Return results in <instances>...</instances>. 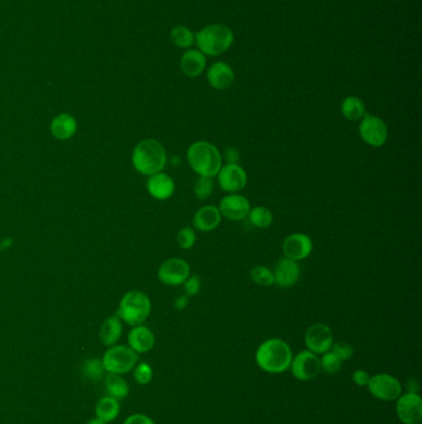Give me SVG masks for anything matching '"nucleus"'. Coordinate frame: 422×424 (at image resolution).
Returning a JSON list of instances; mask_svg holds the SVG:
<instances>
[{
  "mask_svg": "<svg viewBox=\"0 0 422 424\" xmlns=\"http://www.w3.org/2000/svg\"><path fill=\"white\" fill-rule=\"evenodd\" d=\"M170 37L177 47L188 48L194 44V34L186 26H176L171 30Z\"/></svg>",
  "mask_w": 422,
  "mask_h": 424,
  "instance_id": "obj_28",
  "label": "nucleus"
},
{
  "mask_svg": "<svg viewBox=\"0 0 422 424\" xmlns=\"http://www.w3.org/2000/svg\"><path fill=\"white\" fill-rule=\"evenodd\" d=\"M312 248V240L305 233H293L282 243L284 256L296 262L307 258L311 254Z\"/></svg>",
  "mask_w": 422,
  "mask_h": 424,
  "instance_id": "obj_15",
  "label": "nucleus"
},
{
  "mask_svg": "<svg viewBox=\"0 0 422 424\" xmlns=\"http://www.w3.org/2000/svg\"><path fill=\"white\" fill-rule=\"evenodd\" d=\"M185 292L187 297H194V295L199 294L201 290V278L199 276H190V277L185 281Z\"/></svg>",
  "mask_w": 422,
  "mask_h": 424,
  "instance_id": "obj_36",
  "label": "nucleus"
},
{
  "mask_svg": "<svg viewBox=\"0 0 422 424\" xmlns=\"http://www.w3.org/2000/svg\"><path fill=\"white\" fill-rule=\"evenodd\" d=\"M218 210L229 221H243L250 211V202L241 194H228L219 202Z\"/></svg>",
  "mask_w": 422,
  "mask_h": 424,
  "instance_id": "obj_14",
  "label": "nucleus"
},
{
  "mask_svg": "<svg viewBox=\"0 0 422 424\" xmlns=\"http://www.w3.org/2000/svg\"><path fill=\"white\" fill-rule=\"evenodd\" d=\"M250 278L254 283L262 287H270L275 283L274 273L268 267L264 265H257L250 271Z\"/></svg>",
  "mask_w": 422,
  "mask_h": 424,
  "instance_id": "obj_30",
  "label": "nucleus"
},
{
  "mask_svg": "<svg viewBox=\"0 0 422 424\" xmlns=\"http://www.w3.org/2000/svg\"><path fill=\"white\" fill-rule=\"evenodd\" d=\"M119 413H120V403H119V400L113 398L111 396L102 397L95 405L97 418L102 419L107 423L117 419Z\"/></svg>",
  "mask_w": 422,
  "mask_h": 424,
  "instance_id": "obj_25",
  "label": "nucleus"
},
{
  "mask_svg": "<svg viewBox=\"0 0 422 424\" xmlns=\"http://www.w3.org/2000/svg\"><path fill=\"white\" fill-rule=\"evenodd\" d=\"M187 161L199 177H217L223 165L222 154L210 141H196L187 150Z\"/></svg>",
  "mask_w": 422,
  "mask_h": 424,
  "instance_id": "obj_3",
  "label": "nucleus"
},
{
  "mask_svg": "<svg viewBox=\"0 0 422 424\" xmlns=\"http://www.w3.org/2000/svg\"><path fill=\"white\" fill-rule=\"evenodd\" d=\"M139 356L128 345H113L103 355V367L106 372L124 375L134 369Z\"/></svg>",
  "mask_w": 422,
  "mask_h": 424,
  "instance_id": "obj_6",
  "label": "nucleus"
},
{
  "mask_svg": "<svg viewBox=\"0 0 422 424\" xmlns=\"http://www.w3.org/2000/svg\"><path fill=\"white\" fill-rule=\"evenodd\" d=\"M131 163L135 170L141 175L152 177L154 174L161 173L167 163L164 145L152 138L139 141L131 154Z\"/></svg>",
  "mask_w": 422,
  "mask_h": 424,
  "instance_id": "obj_1",
  "label": "nucleus"
},
{
  "mask_svg": "<svg viewBox=\"0 0 422 424\" xmlns=\"http://www.w3.org/2000/svg\"><path fill=\"white\" fill-rule=\"evenodd\" d=\"M359 136L370 147H383L387 141V127L381 118L365 113L359 123Z\"/></svg>",
  "mask_w": 422,
  "mask_h": 424,
  "instance_id": "obj_8",
  "label": "nucleus"
},
{
  "mask_svg": "<svg viewBox=\"0 0 422 424\" xmlns=\"http://www.w3.org/2000/svg\"><path fill=\"white\" fill-rule=\"evenodd\" d=\"M353 382L356 383L359 387H367V385L369 382L370 375L364 370H357L353 372Z\"/></svg>",
  "mask_w": 422,
  "mask_h": 424,
  "instance_id": "obj_38",
  "label": "nucleus"
},
{
  "mask_svg": "<svg viewBox=\"0 0 422 424\" xmlns=\"http://www.w3.org/2000/svg\"><path fill=\"white\" fill-rule=\"evenodd\" d=\"M78 130L76 118L70 113H59L50 124V132L57 141H68Z\"/></svg>",
  "mask_w": 422,
  "mask_h": 424,
  "instance_id": "obj_20",
  "label": "nucleus"
},
{
  "mask_svg": "<svg viewBox=\"0 0 422 424\" xmlns=\"http://www.w3.org/2000/svg\"><path fill=\"white\" fill-rule=\"evenodd\" d=\"M221 221H222V215L218 207L213 205L201 207L194 216V229L201 232H211L216 230Z\"/></svg>",
  "mask_w": 422,
  "mask_h": 424,
  "instance_id": "obj_21",
  "label": "nucleus"
},
{
  "mask_svg": "<svg viewBox=\"0 0 422 424\" xmlns=\"http://www.w3.org/2000/svg\"><path fill=\"white\" fill-rule=\"evenodd\" d=\"M305 344L307 350L316 355L327 353L333 345V331L322 323L311 325L306 331Z\"/></svg>",
  "mask_w": 422,
  "mask_h": 424,
  "instance_id": "obj_12",
  "label": "nucleus"
},
{
  "mask_svg": "<svg viewBox=\"0 0 422 424\" xmlns=\"http://www.w3.org/2000/svg\"><path fill=\"white\" fill-rule=\"evenodd\" d=\"M235 42V34L226 25H208L194 36L199 50L207 56H218L226 53Z\"/></svg>",
  "mask_w": 422,
  "mask_h": 424,
  "instance_id": "obj_5",
  "label": "nucleus"
},
{
  "mask_svg": "<svg viewBox=\"0 0 422 424\" xmlns=\"http://www.w3.org/2000/svg\"><path fill=\"white\" fill-rule=\"evenodd\" d=\"M217 177L221 188L229 194L239 193L248 183L246 170L239 164L222 165Z\"/></svg>",
  "mask_w": 422,
  "mask_h": 424,
  "instance_id": "obj_13",
  "label": "nucleus"
},
{
  "mask_svg": "<svg viewBox=\"0 0 422 424\" xmlns=\"http://www.w3.org/2000/svg\"><path fill=\"white\" fill-rule=\"evenodd\" d=\"M329 351H332L342 362L351 359L353 356V353H354L352 345H349L348 342H333V345H332V348H331Z\"/></svg>",
  "mask_w": 422,
  "mask_h": 424,
  "instance_id": "obj_35",
  "label": "nucleus"
},
{
  "mask_svg": "<svg viewBox=\"0 0 422 424\" xmlns=\"http://www.w3.org/2000/svg\"><path fill=\"white\" fill-rule=\"evenodd\" d=\"M154 371L147 362L136 364L134 367V380L140 386H147L153 380Z\"/></svg>",
  "mask_w": 422,
  "mask_h": 424,
  "instance_id": "obj_32",
  "label": "nucleus"
},
{
  "mask_svg": "<svg viewBox=\"0 0 422 424\" xmlns=\"http://www.w3.org/2000/svg\"><path fill=\"white\" fill-rule=\"evenodd\" d=\"M214 188L213 177H200L194 183V193L199 200H207L211 197Z\"/></svg>",
  "mask_w": 422,
  "mask_h": 424,
  "instance_id": "obj_31",
  "label": "nucleus"
},
{
  "mask_svg": "<svg viewBox=\"0 0 422 424\" xmlns=\"http://www.w3.org/2000/svg\"><path fill=\"white\" fill-rule=\"evenodd\" d=\"M190 277V265L185 259L169 258L160 265L158 278L165 285L177 287L185 283Z\"/></svg>",
  "mask_w": 422,
  "mask_h": 424,
  "instance_id": "obj_10",
  "label": "nucleus"
},
{
  "mask_svg": "<svg viewBox=\"0 0 422 424\" xmlns=\"http://www.w3.org/2000/svg\"><path fill=\"white\" fill-rule=\"evenodd\" d=\"M82 372L84 377L87 380L91 381H100L103 377H104V367H103V362L102 360L97 359H89L82 366Z\"/></svg>",
  "mask_w": 422,
  "mask_h": 424,
  "instance_id": "obj_29",
  "label": "nucleus"
},
{
  "mask_svg": "<svg viewBox=\"0 0 422 424\" xmlns=\"http://www.w3.org/2000/svg\"><path fill=\"white\" fill-rule=\"evenodd\" d=\"M188 306V297L187 295H181V297H178L175 303H174V306L176 308L177 310H183L185 308H187Z\"/></svg>",
  "mask_w": 422,
  "mask_h": 424,
  "instance_id": "obj_40",
  "label": "nucleus"
},
{
  "mask_svg": "<svg viewBox=\"0 0 422 424\" xmlns=\"http://www.w3.org/2000/svg\"><path fill=\"white\" fill-rule=\"evenodd\" d=\"M248 218H249L250 224L253 226H255V227H258V229H268L270 224H273V221H274L273 212L264 206L250 209Z\"/></svg>",
  "mask_w": 422,
  "mask_h": 424,
  "instance_id": "obj_27",
  "label": "nucleus"
},
{
  "mask_svg": "<svg viewBox=\"0 0 422 424\" xmlns=\"http://www.w3.org/2000/svg\"><path fill=\"white\" fill-rule=\"evenodd\" d=\"M340 112L343 114V117L348 121H351V122L360 121L365 114V106H364L363 100H359L358 97H354V96L347 97L342 102Z\"/></svg>",
  "mask_w": 422,
  "mask_h": 424,
  "instance_id": "obj_26",
  "label": "nucleus"
},
{
  "mask_svg": "<svg viewBox=\"0 0 422 424\" xmlns=\"http://www.w3.org/2000/svg\"><path fill=\"white\" fill-rule=\"evenodd\" d=\"M396 414L403 424H420L422 422V400L416 392L401 394L396 402Z\"/></svg>",
  "mask_w": 422,
  "mask_h": 424,
  "instance_id": "obj_11",
  "label": "nucleus"
},
{
  "mask_svg": "<svg viewBox=\"0 0 422 424\" xmlns=\"http://www.w3.org/2000/svg\"><path fill=\"white\" fill-rule=\"evenodd\" d=\"M123 334V321L116 315H111L102 323L100 329V340L104 346L111 348L116 345Z\"/></svg>",
  "mask_w": 422,
  "mask_h": 424,
  "instance_id": "obj_22",
  "label": "nucleus"
},
{
  "mask_svg": "<svg viewBox=\"0 0 422 424\" xmlns=\"http://www.w3.org/2000/svg\"><path fill=\"white\" fill-rule=\"evenodd\" d=\"M322 355V357L320 359L321 370L327 372V373H337L340 371V367H342V361L332 351H327Z\"/></svg>",
  "mask_w": 422,
  "mask_h": 424,
  "instance_id": "obj_33",
  "label": "nucleus"
},
{
  "mask_svg": "<svg viewBox=\"0 0 422 424\" xmlns=\"http://www.w3.org/2000/svg\"><path fill=\"white\" fill-rule=\"evenodd\" d=\"M224 158L227 160V164H238V161L241 159V153L238 148L229 147L226 149Z\"/></svg>",
  "mask_w": 422,
  "mask_h": 424,
  "instance_id": "obj_39",
  "label": "nucleus"
},
{
  "mask_svg": "<svg viewBox=\"0 0 422 424\" xmlns=\"http://www.w3.org/2000/svg\"><path fill=\"white\" fill-rule=\"evenodd\" d=\"M87 424H107V422H104V421H102V419L97 418V417H95V418L89 421V423Z\"/></svg>",
  "mask_w": 422,
  "mask_h": 424,
  "instance_id": "obj_41",
  "label": "nucleus"
},
{
  "mask_svg": "<svg viewBox=\"0 0 422 424\" xmlns=\"http://www.w3.org/2000/svg\"><path fill=\"white\" fill-rule=\"evenodd\" d=\"M152 312V301L149 295L141 290H130L119 301L117 315L130 326L143 325Z\"/></svg>",
  "mask_w": 422,
  "mask_h": 424,
  "instance_id": "obj_4",
  "label": "nucleus"
},
{
  "mask_svg": "<svg viewBox=\"0 0 422 424\" xmlns=\"http://www.w3.org/2000/svg\"><path fill=\"white\" fill-rule=\"evenodd\" d=\"M123 424H155L153 419L143 413H135L124 421Z\"/></svg>",
  "mask_w": 422,
  "mask_h": 424,
  "instance_id": "obj_37",
  "label": "nucleus"
},
{
  "mask_svg": "<svg viewBox=\"0 0 422 424\" xmlns=\"http://www.w3.org/2000/svg\"><path fill=\"white\" fill-rule=\"evenodd\" d=\"M103 378H104L107 396H111L118 400H125L129 396V385L124 380L122 375L107 372L106 376Z\"/></svg>",
  "mask_w": 422,
  "mask_h": 424,
  "instance_id": "obj_24",
  "label": "nucleus"
},
{
  "mask_svg": "<svg viewBox=\"0 0 422 424\" xmlns=\"http://www.w3.org/2000/svg\"><path fill=\"white\" fill-rule=\"evenodd\" d=\"M273 273L275 283L279 287L290 288L299 281L300 265L296 260L284 257L276 263Z\"/></svg>",
  "mask_w": 422,
  "mask_h": 424,
  "instance_id": "obj_16",
  "label": "nucleus"
},
{
  "mask_svg": "<svg viewBox=\"0 0 422 424\" xmlns=\"http://www.w3.org/2000/svg\"><path fill=\"white\" fill-rule=\"evenodd\" d=\"M293 357V350L288 342L276 337L262 342L255 353L259 367L268 373L288 371Z\"/></svg>",
  "mask_w": 422,
  "mask_h": 424,
  "instance_id": "obj_2",
  "label": "nucleus"
},
{
  "mask_svg": "<svg viewBox=\"0 0 422 424\" xmlns=\"http://www.w3.org/2000/svg\"><path fill=\"white\" fill-rule=\"evenodd\" d=\"M128 346L136 353H149L155 346L153 331L144 325L133 326L128 334Z\"/></svg>",
  "mask_w": 422,
  "mask_h": 424,
  "instance_id": "obj_19",
  "label": "nucleus"
},
{
  "mask_svg": "<svg viewBox=\"0 0 422 424\" xmlns=\"http://www.w3.org/2000/svg\"><path fill=\"white\" fill-rule=\"evenodd\" d=\"M235 71L222 61L214 62L207 71V80L213 89H228L235 83Z\"/></svg>",
  "mask_w": 422,
  "mask_h": 424,
  "instance_id": "obj_18",
  "label": "nucleus"
},
{
  "mask_svg": "<svg viewBox=\"0 0 422 424\" xmlns=\"http://www.w3.org/2000/svg\"><path fill=\"white\" fill-rule=\"evenodd\" d=\"M147 193L156 200H167L175 193V182L174 179L165 174L158 173L149 177L147 182Z\"/></svg>",
  "mask_w": 422,
  "mask_h": 424,
  "instance_id": "obj_17",
  "label": "nucleus"
},
{
  "mask_svg": "<svg viewBox=\"0 0 422 424\" xmlns=\"http://www.w3.org/2000/svg\"><path fill=\"white\" fill-rule=\"evenodd\" d=\"M205 56L200 50H187L182 55L180 67L186 76L197 77L205 71Z\"/></svg>",
  "mask_w": 422,
  "mask_h": 424,
  "instance_id": "obj_23",
  "label": "nucleus"
},
{
  "mask_svg": "<svg viewBox=\"0 0 422 424\" xmlns=\"http://www.w3.org/2000/svg\"><path fill=\"white\" fill-rule=\"evenodd\" d=\"M196 240H197V236H196L194 229H191V227H183L178 231L176 236L177 245L182 249H190V248L194 247Z\"/></svg>",
  "mask_w": 422,
  "mask_h": 424,
  "instance_id": "obj_34",
  "label": "nucleus"
},
{
  "mask_svg": "<svg viewBox=\"0 0 422 424\" xmlns=\"http://www.w3.org/2000/svg\"><path fill=\"white\" fill-rule=\"evenodd\" d=\"M290 370L296 380L311 381L321 372L320 357L309 350L300 351L296 356H293Z\"/></svg>",
  "mask_w": 422,
  "mask_h": 424,
  "instance_id": "obj_9",
  "label": "nucleus"
},
{
  "mask_svg": "<svg viewBox=\"0 0 422 424\" xmlns=\"http://www.w3.org/2000/svg\"><path fill=\"white\" fill-rule=\"evenodd\" d=\"M367 387L374 398L385 402L398 400L403 394V386L399 380L389 373H376L370 376Z\"/></svg>",
  "mask_w": 422,
  "mask_h": 424,
  "instance_id": "obj_7",
  "label": "nucleus"
}]
</instances>
